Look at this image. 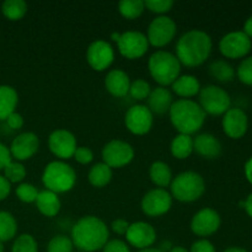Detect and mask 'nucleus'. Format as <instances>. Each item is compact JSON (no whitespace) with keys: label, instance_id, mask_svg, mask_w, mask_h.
Here are the masks:
<instances>
[{"label":"nucleus","instance_id":"24","mask_svg":"<svg viewBox=\"0 0 252 252\" xmlns=\"http://www.w3.org/2000/svg\"><path fill=\"white\" fill-rule=\"evenodd\" d=\"M34 203H36L39 213L43 214L44 217H48V218H53L61 212L62 203L58 194L48 191V189L38 192V196H37Z\"/></svg>","mask_w":252,"mask_h":252},{"label":"nucleus","instance_id":"33","mask_svg":"<svg viewBox=\"0 0 252 252\" xmlns=\"http://www.w3.org/2000/svg\"><path fill=\"white\" fill-rule=\"evenodd\" d=\"M2 171H4V177L10 184H21L27 175L26 167L20 161H14V160H11Z\"/></svg>","mask_w":252,"mask_h":252},{"label":"nucleus","instance_id":"5","mask_svg":"<svg viewBox=\"0 0 252 252\" xmlns=\"http://www.w3.org/2000/svg\"><path fill=\"white\" fill-rule=\"evenodd\" d=\"M42 182L46 189L54 193L71 191L76 184V172L73 167L62 160H54L47 164L42 174Z\"/></svg>","mask_w":252,"mask_h":252},{"label":"nucleus","instance_id":"52","mask_svg":"<svg viewBox=\"0 0 252 252\" xmlns=\"http://www.w3.org/2000/svg\"><path fill=\"white\" fill-rule=\"evenodd\" d=\"M120 37L121 33H118V32H113V33L111 34V39H112L113 42H116V43H117V41L120 39Z\"/></svg>","mask_w":252,"mask_h":252},{"label":"nucleus","instance_id":"34","mask_svg":"<svg viewBox=\"0 0 252 252\" xmlns=\"http://www.w3.org/2000/svg\"><path fill=\"white\" fill-rule=\"evenodd\" d=\"M11 252H38V244L31 234H21L15 239Z\"/></svg>","mask_w":252,"mask_h":252},{"label":"nucleus","instance_id":"15","mask_svg":"<svg viewBox=\"0 0 252 252\" xmlns=\"http://www.w3.org/2000/svg\"><path fill=\"white\" fill-rule=\"evenodd\" d=\"M48 147L54 157L62 160H68L73 158L78 148V143H76L75 135L70 130L61 128V129L53 130L49 134Z\"/></svg>","mask_w":252,"mask_h":252},{"label":"nucleus","instance_id":"50","mask_svg":"<svg viewBox=\"0 0 252 252\" xmlns=\"http://www.w3.org/2000/svg\"><path fill=\"white\" fill-rule=\"evenodd\" d=\"M223 252H249L245 249H241V248H236V246H233V248H228L226 250H224Z\"/></svg>","mask_w":252,"mask_h":252},{"label":"nucleus","instance_id":"2","mask_svg":"<svg viewBox=\"0 0 252 252\" xmlns=\"http://www.w3.org/2000/svg\"><path fill=\"white\" fill-rule=\"evenodd\" d=\"M213 48L211 36L202 30H189L185 32L176 43L177 59L181 65L194 68L209 58Z\"/></svg>","mask_w":252,"mask_h":252},{"label":"nucleus","instance_id":"36","mask_svg":"<svg viewBox=\"0 0 252 252\" xmlns=\"http://www.w3.org/2000/svg\"><path fill=\"white\" fill-rule=\"evenodd\" d=\"M74 244L70 238L65 235H57L49 240L47 252H73Z\"/></svg>","mask_w":252,"mask_h":252},{"label":"nucleus","instance_id":"47","mask_svg":"<svg viewBox=\"0 0 252 252\" xmlns=\"http://www.w3.org/2000/svg\"><path fill=\"white\" fill-rule=\"evenodd\" d=\"M244 33L249 37V38H252V15L249 17L248 20L244 24Z\"/></svg>","mask_w":252,"mask_h":252},{"label":"nucleus","instance_id":"16","mask_svg":"<svg viewBox=\"0 0 252 252\" xmlns=\"http://www.w3.org/2000/svg\"><path fill=\"white\" fill-rule=\"evenodd\" d=\"M221 218L213 208H203L197 212L191 220V230L199 238H207L219 230Z\"/></svg>","mask_w":252,"mask_h":252},{"label":"nucleus","instance_id":"23","mask_svg":"<svg viewBox=\"0 0 252 252\" xmlns=\"http://www.w3.org/2000/svg\"><path fill=\"white\" fill-rule=\"evenodd\" d=\"M171 89L172 93H175L181 98L191 100V97L198 95L199 91H201V83L196 76L186 74V75H180L172 83Z\"/></svg>","mask_w":252,"mask_h":252},{"label":"nucleus","instance_id":"43","mask_svg":"<svg viewBox=\"0 0 252 252\" xmlns=\"http://www.w3.org/2000/svg\"><path fill=\"white\" fill-rule=\"evenodd\" d=\"M24 117L17 112L11 113V115L6 118V125L9 126V128H11V129L14 130L21 129V128L24 127Z\"/></svg>","mask_w":252,"mask_h":252},{"label":"nucleus","instance_id":"18","mask_svg":"<svg viewBox=\"0 0 252 252\" xmlns=\"http://www.w3.org/2000/svg\"><path fill=\"white\" fill-rule=\"evenodd\" d=\"M39 138L33 132H24L14 138L9 150L12 159L16 161L29 160L38 152Z\"/></svg>","mask_w":252,"mask_h":252},{"label":"nucleus","instance_id":"45","mask_svg":"<svg viewBox=\"0 0 252 252\" xmlns=\"http://www.w3.org/2000/svg\"><path fill=\"white\" fill-rule=\"evenodd\" d=\"M12 160L11 154H10L9 148L6 147L5 144L0 143V171L5 169L7 164Z\"/></svg>","mask_w":252,"mask_h":252},{"label":"nucleus","instance_id":"8","mask_svg":"<svg viewBox=\"0 0 252 252\" xmlns=\"http://www.w3.org/2000/svg\"><path fill=\"white\" fill-rule=\"evenodd\" d=\"M177 32L176 22L166 15H161L153 20L149 24L147 38L149 44L157 48L167 46L174 39Z\"/></svg>","mask_w":252,"mask_h":252},{"label":"nucleus","instance_id":"9","mask_svg":"<svg viewBox=\"0 0 252 252\" xmlns=\"http://www.w3.org/2000/svg\"><path fill=\"white\" fill-rule=\"evenodd\" d=\"M134 149L129 143L121 139L108 142L102 149V162L111 169H121L127 166L134 159Z\"/></svg>","mask_w":252,"mask_h":252},{"label":"nucleus","instance_id":"46","mask_svg":"<svg viewBox=\"0 0 252 252\" xmlns=\"http://www.w3.org/2000/svg\"><path fill=\"white\" fill-rule=\"evenodd\" d=\"M10 192H11V184L2 175H0V202L6 199Z\"/></svg>","mask_w":252,"mask_h":252},{"label":"nucleus","instance_id":"48","mask_svg":"<svg viewBox=\"0 0 252 252\" xmlns=\"http://www.w3.org/2000/svg\"><path fill=\"white\" fill-rule=\"evenodd\" d=\"M245 176L248 179V181L252 185V157L245 164Z\"/></svg>","mask_w":252,"mask_h":252},{"label":"nucleus","instance_id":"27","mask_svg":"<svg viewBox=\"0 0 252 252\" xmlns=\"http://www.w3.org/2000/svg\"><path fill=\"white\" fill-rule=\"evenodd\" d=\"M170 152L172 157L179 160H185L189 158L193 153V138L192 135L177 134L170 144Z\"/></svg>","mask_w":252,"mask_h":252},{"label":"nucleus","instance_id":"44","mask_svg":"<svg viewBox=\"0 0 252 252\" xmlns=\"http://www.w3.org/2000/svg\"><path fill=\"white\" fill-rule=\"evenodd\" d=\"M129 228V223L125 219H116L111 224V229H112L113 233H116L117 235H126Z\"/></svg>","mask_w":252,"mask_h":252},{"label":"nucleus","instance_id":"37","mask_svg":"<svg viewBox=\"0 0 252 252\" xmlns=\"http://www.w3.org/2000/svg\"><path fill=\"white\" fill-rule=\"evenodd\" d=\"M38 192V189H37L32 184L24 182V184H20L19 186L16 187L15 193H16L17 198L21 202H24V203H33V202H36Z\"/></svg>","mask_w":252,"mask_h":252},{"label":"nucleus","instance_id":"53","mask_svg":"<svg viewBox=\"0 0 252 252\" xmlns=\"http://www.w3.org/2000/svg\"><path fill=\"white\" fill-rule=\"evenodd\" d=\"M138 252H161L159 249H154V248H149V249H144V250H139Z\"/></svg>","mask_w":252,"mask_h":252},{"label":"nucleus","instance_id":"42","mask_svg":"<svg viewBox=\"0 0 252 252\" xmlns=\"http://www.w3.org/2000/svg\"><path fill=\"white\" fill-rule=\"evenodd\" d=\"M189 252H217L213 244L207 239H199L191 245Z\"/></svg>","mask_w":252,"mask_h":252},{"label":"nucleus","instance_id":"4","mask_svg":"<svg viewBox=\"0 0 252 252\" xmlns=\"http://www.w3.org/2000/svg\"><path fill=\"white\" fill-rule=\"evenodd\" d=\"M181 66V63L174 53L162 49L154 52L148 61L150 75L162 88L172 85L180 76Z\"/></svg>","mask_w":252,"mask_h":252},{"label":"nucleus","instance_id":"21","mask_svg":"<svg viewBox=\"0 0 252 252\" xmlns=\"http://www.w3.org/2000/svg\"><path fill=\"white\" fill-rule=\"evenodd\" d=\"M130 79L126 71L112 69L105 78V88L115 97H125L129 93Z\"/></svg>","mask_w":252,"mask_h":252},{"label":"nucleus","instance_id":"26","mask_svg":"<svg viewBox=\"0 0 252 252\" xmlns=\"http://www.w3.org/2000/svg\"><path fill=\"white\" fill-rule=\"evenodd\" d=\"M149 176L153 184L158 189L170 187L172 182V171L169 165L164 161H154L149 167Z\"/></svg>","mask_w":252,"mask_h":252},{"label":"nucleus","instance_id":"14","mask_svg":"<svg viewBox=\"0 0 252 252\" xmlns=\"http://www.w3.org/2000/svg\"><path fill=\"white\" fill-rule=\"evenodd\" d=\"M115 59V51L111 43L103 39L91 42L86 49V61L96 71H103L111 66Z\"/></svg>","mask_w":252,"mask_h":252},{"label":"nucleus","instance_id":"13","mask_svg":"<svg viewBox=\"0 0 252 252\" xmlns=\"http://www.w3.org/2000/svg\"><path fill=\"white\" fill-rule=\"evenodd\" d=\"M154 123V115L145 105H134L128 108L125 116L127 129L134 135H144L150 132Z\"/></svg>","mask_w":252,"mask_h":252},{"label":"nucleus","instance_id":"30","mask_svg":"<svg viewBox=\"0 0 252 252\" xmlns=\"http://www.w3.org/2000/svg\"><path fill=\"white\" fill-rule=\"evenodd\" d=\"M17 234V221L11 213L0 211V243L12 240Z\"/></svg>","mask_w":252,"mask_h":252},{"label":"nucleus","instance_id":"7","mask_svg":"<svg viewBox=\"0 0 252 252\" xmlns=\"http://www.w3.org/2000/svg\"><path fill=\"white\" fill-rule=\"evenodd\" d=\"M199 102L204 113L212 116L224 115L231 106L230 95L218 85H207L201 88L198 94Z\"/></svg>","mask_w":252,"mask_h":252},{"label":"nucleus","instance_id":"40","mask_svg":"<svg viewBox=\"0 0 252 252\" xmlns=\"http://www.w3.org/2000/svg\"><path fill=\"white\" fill-rule=\"evenodd\" d=\"M73 158L79 164L88 165L94 160V153L89 147H78L75 153H74Z\"/></svg>","mask_w":252,"mask_h":252},{"label":"nucleus","instance_id":"6","mask_svg":"<svg viewBox=\"0 0 252 252\" xmlns=\"http://www.w3.org/2000/svg\"><path fill=\"white\" fill-rule=\"evenodd\" d=\"M206 192L204 179L194 171H184L172 179L170 193L172 198L184 203L198 201Z\"/></svg>","mask_w":252,"mask_h":252},{"label":"nucleus","instance_id":"39","mask_svg":"<svg viewBox=\"0 0 252 252\" xmlns=\"http://www.w3.org/2000/svg\"><path fill=\"white\" fill-rule=\"evenodd\" d=\"M175 2L172 0H145L144 5L149 11L159 14V16L165 15L172 9Z\"/></svg>","mask_w":252,"mask_h":252},{"label":"nucleus","instance_id":"31","mask_svg":"<svg viewBox=\"0 0 252 252\" xmlns=\"http://www.w3.org/2000/svg\"><path fill=\"white\" fill-rule=\"evenodd\" d=\"M27 6L24 0H5L1 5V12L10 21L21 20L26 15Z\"/></svg>","mask_w":252,"mask_h":252},{"label":"nucleus","instance_id":"1","mask_svg":"<svg viewBox=\"0 0 252 252\" xmlns=\"http://www.w3.org/2000/svg\"><path fill=\"white\" fill-rule=\"evenodd\" d=\"M110 238V230L102 219L86 216L79 219L71 229V241L80 252L102 250Z\"/></svg>","mask_w":252,"mask_h":252},{"label":"nucleus","instance_id":"17","mask_svg":"<svg viewBox=\"0 0 252 252\" xmlns=\"http://www.w3.org/2000/svg\"><path fill=\"white\" fill-rule=\"evenodd\" d=\"M126 240L133 248L144 250L154 245L157 241V231L154 226L147 221H135L129 224V228L126 234Z\"/></svg>","mask_w":252,"mask_h":252},{"label":"nucleus","instance_id":"25","mask_svg":"<svg viewBox=\"0 0 252 252\" xmlns=\"http://www.w3.org/2000/svg\"><path fill=\"white\" fill-rule=\"evenodd\" d=\"M17 103V91L10 85H0V121H6V118L15 112Z\"/></svg>","mask_w":252,"mask_h":252},{"label":"nucleus","instance_id":"20","mask_svg":"<svg viewBox=\"0 0 252 252\" xmlns=\"http://www.w3.org/2000/svg\"><path fill=\"white\" fill-rule=\"evenodd\" d=\"M221 150V143L211 133H201L193 138V152L204 159H217Z\"/></svg>","mask_w":252,"mask_h":252},{"label":"nucleus","instance_id":"51","mask_svg":"<svg viewBox=\"0 0 252 252\" xmlns=\"http://www.w3.org/2000/svg\"><path fill=\"white\" fill-rule=\"evenodd\" d=\"M169 252H189V251L186 250L185 248H182V246H174V248H172Z\"/></svg>","mask_w":252,"mask_h":252},{"label":"nucleus","instance_id":"54","mask_svg":"<svg viewBox=\"0 0 252 252\" xmlns=\"http://www.w3.org/2000/svg\"><path fill=\"white\" fill-rule=\"evenodd\" d=\"M0 252H4V244L0 243Z\"/></svg>","mask_w":252,"mask_h":252},{"label":"nucleus","instance_id":"28","mask_svg":"<svg viewBox=\"0 0 252 252\" xmlns=\"http://www.w3.org/2000/svg\"><path fill=\"white\" fill-rule=\"evenodd\" d=\"M112 176V169L108 165H106L105 162H97L90 169L88 179L91 186L96 187V189H102L110 184Z\"/></svg>","mask_w":252,"mask_h":252},{"label":"nucleus","instance_id":"49","mask_svg":"<svg viewBox=\"0 0 252 252\" xmlns=\"http://www.w3.org/2000/svg\"><path fill=\"white\" fill-rule=\"evenodd\" d=\"M246 211V213L249 214V217L252 218V193L249 194V197L246 198L245 201V208H244Z\"/></svg>","mask_w":252,"mask_h":252},{"label":"nucleus","instance_id":"32","mask_svg":"<svg viewBox=\"0 0 252 252\" xmlns=\"http://www.w3.org/2000/svg\"><path fill=\"white\" fill-rule=\"evenodd\" d=\"M144 10L145 5L143 0H121L118 2V11L128 20L138 19Z\"/></svg>","mask_w":252,"mask_h":252},{"label":"nucleus","instance_id":"19","mask_svg":"<svg viewBox=\"0 0 252 252\" xmlns=\"http://www.w3.org/2000/svg\"><path fill=\"white\" fill-rule=\"evenodd\" d=\"M223 130L231 139H240L246 134L249 129L248 115L241 108H229L223 115L221 121Z\"/></svg>","mask_w":252,"mask_h":252},{"label":"nucleus","instance_id":"11","mask_svg":"<svg viewBox=\"0 0 252 252\" xmlns=\"http://www.w3.org/2000/svg\"><path fill=\"white\" fill-rule=\"evenodd\" d=\"M252 41L243 31H233L226 33L219 42V51L225 58H244L250 53Z\"/></svg>","mask_w":252,"mask_h":252},{"label":"nucleus","instance_id":"29","mask_svg":"<svg viewBox=\"0 0 252 252\" xmlns=\"http://www.w3.org/2000/svg\"><path fill=\"white\" fill-rule=\"evenodd\" d=\"M208 71L212 78L220 81V83L233 81L236 74L233 65L229 64L226 61H224V59H217V61L212 62L208 66Z\"/></svg>","mask_w":252,"mask_h":252},{"label":"nucleus","instance_id":"38","mask_svg":"<svg viewBox=\"0 0 252 252\" xmlns=\"http://www.w3.org/2000/svg\"><path fill=\"white\" fill-rule=\"evenodd\" d=\"M239 80L245 85L252 86V56L244 59L238 66L236 70Z\"/></svg>","mask_w":252,"mask_h":252},{"label":"nucleus","instance_id":"3","mask_svg":"<svg viewBox=\"0 0 252 252\" xmlns=\"http://www.w3.org/2000/svg\"><path fill=\"white\" fill-rule=\"evenodd\" d=\"M169 116L171 125L180 134L192 135L203 127L207 115L198 102L189 98H180L174 101Z\"/></svg>","mask_w":252,"mask_h":252},{"label":"nucleus","instance_id":"10","mask_svg":"<svg viewBox=\"0 0 252 252\" xmlns=\"http://www.w3.org/2000/svg\"><path fill=\"white\" fill-rule=\"evenodd\" d=\"M172 196L165 189H154L148 191L142 198V211L145 216L157 218L166 214L172 207Z\"/></svg>","mask_w":252,"mask_h":252},{"label":"nucleus","instance_id":"22","mask_svg":"<svg viewBox=\"0 0 252 252\" xmlns=\"http://www.w3.org/2000/svg\"><path fill=\"white\" fill-rule=\"evenodd\" d=\"M148 100V108L152 111L153 115H165L170 111V107L174 103L172 93L166 88L158 86L152 90Z\"/></svg>","mask_w":252,"mask_h":252},{"label":"nucleus","instance_id":"41","mask_svg":"<svg viewBox=\"0 0 252 252\" xmlns=\"http://www.w3.org/2000/svg\"><path fill=\"white\" fill-rule=\"evenodd\" d=\"M102 252H130V250L129 246L125 241L120 239H113V240L107 241V244L103 246Z\"/></svg>","mask_w":252,"mask_h":252},{"label":"nucleus","instance_id":"12","mask_svg":"<svg viewBox=\"0 0 252 252\" xmlns=\"http://www.w3.org/2000/svg\"><path fill=\"white\" fill-rule=\"evenodd\" d=\"M118 51L121 56L127 59L142 58L149 48L147 36L140 31H126L121 33L117 41Z\"/></svg>","mask_w":252,"mask_h":252},{"label":"nucleus","instance_id":"35","mask_svg":"<svg viewBox=\"0 0 252 252\" xmlns=\"http://www.w3.org/2000/svg\"><path fill=\"white\" fill-rule=\"evenodd\" d=\"M150 93H152V88H150L149 83L145 81L144 79H135L134 81H130L129 86V95L132 98L137 101L147 100L149 97Z\"/></svg>","mask_w":252,"mask_h":252}]
</instances>
